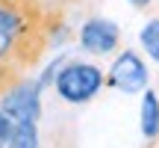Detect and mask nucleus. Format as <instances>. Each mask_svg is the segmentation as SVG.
Returning a JSON list of instances; mask_svg holds the SVG:
<instances>
[{"label":"nucleus","instance_id":"f257e3e1","mask_svg":"<svg viewBox=\"0 0 159 148\" xmlns=\"http://www.w3.org/2000/svg\"><path fill=\"white\" fill-rule=\"evenodd\" d=\"M71 39L62 6L44 0H0V65L33 71L50 47Z\"/></svg>","mask_w":159,"mask_h":148},{"label":"nucleus","instance_id":"f03ea898","mask_svg":"<svg viewBox=\"0 0 159 148\" xmlns=\"http://www.w3.org/2000/svg\"><path fill=\"white\" fill-rule=\"evenodd\" d=\"M103 68H97L94 62H71L65 59V65L56 71L53 86L56 95L68 104H85L103 89Z\"/></svg>","mask_w":159,"mask_h":148},{"label":"nucleus","instance_id":"7ed1b4c3","mask_svg":"<svg viewBox=\"0 0 159 148\" xmlns=\"http://www.w3.org/2000/svg\"><path fill=\"white\" fill-rule=\"evenodd\" d=\"M41 86L39 80L21 77L0 95V110L12 121H39L41 119Z\"/></svg>","mask_w":159,"mask_h":148},{"label":"nucleus","instance_id":"20e7f679","mask_svg":"<svg viewBox=\"0 0 159 148\" xmlns=\"http://www.w3.org/2000/svg\"><path fill=\"white\" fill-rule=\"evenodd\" d=\"M103 86L127 92V95L144 92V86H148V65H144V59L136 51H121L115 57V62L109 65L106 77H103Z\"/></svg>","mask_w":159,"mask_h":148},{"label":"nucleus","instance_id":"39448f33","mask_svg":"<svg viewBox=\"0 0 159 148\" xmlns=\"http://www.w3.org/2000/svg\"><path fill=\"white\" fill-rule=\"evenodd\" d=\"M80 45L89 53H112L121 45V30L118 24H112L109 18H89V21L80 27Z\"/></svg>","mask_w":159,"mask_h":148},{"label":"nucleus","instance_id":"423d86ee","mask_svg":"<svg viewBox=\"0 0 159 148\" xmlns=\"http://www.w3.org/2000/svg\"><path fill=\"white\" fill-rule=\"evenodd\" d=\"M142 133L148 139L159 136V98L148 86H144V95H142Z\"/></svg>","mask_w":159,"mask_h":148},{"label":"nucleus","instance_id":"0eeeda50","mask_svg":"<svg viewBox=\"0 0 159 148\" xmlns=\"http://www.w3.org/2000/svg\"><path fill=\"white\" fill-rule=\"evenodd\" d=\"M41 142L39 136V121H12V131H9V142L12 148H35Z\"/></svg>","mask_w":159,"mask_h":148},{"label":"nucleus","instance_id":"6e6552de","mask_svg":"<svg viewBox=\"0 0 159 148\" xmlns=\"http://www.w3.org/2000/svg\"><path fill=\"white\" fill-rule=\"evenodd\" d=\"M139 39H142V47L148 51V57L159 62V18H150V21L144 24Z\"/></svg>","mask_w":159,"mask_h":148},{"label":"nucleus","instance_id":"1a4fd4ad","mask_svg":"<svg viewBox=\"0 0 159 148\" xmlns=\"http://www.w3.org/2000/svg\"><path fill=\"white\" fill-rule=\"evenodd\" d=\"M62 65H65V57H59V59H53V62L41 71V77H39V86H41V89H47V86L53 83V77H56V71L62 68Z\"/></svg>","mask_w":159,"mask_h":148},{"label":"nucleus","instance_id":"9d476101","mask_svg":"<svg viewBox=\"0 0 159 148\" xmlns=\"http://www.w3.org/2000/svg\"><path fill=\"white\" fill-rule=\"evenodd\" d=\"M9 131H12V119L0 110V145H6L9 142Z\"/></svg>","mask_w":159,"mask_h":148},{"label":"nucleus","instance_id":"9b49d317","mask_svg":"<svg viewBox=\"0 0 159 148\" xmlns=\"http://www.w3.org/2000/svg\"><path fill=\"white\" fill-rule=\"evenodd\" d=\"M130 3H133V6H136V9H148V6H150V3H153V0H130Z\"/></svg>","mask_w":159,"mask_h":148}]
</instances>
